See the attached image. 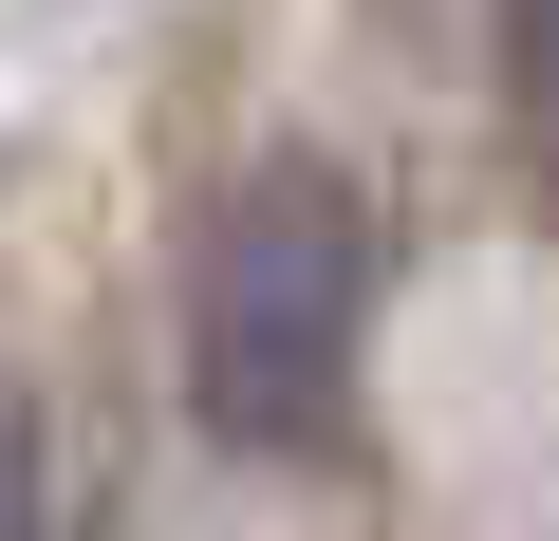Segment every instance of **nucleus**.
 <instances>
[{"label": "nucleus", "instance_id": "1", "mask_svg": "<svg viewBox=\"0 0 559 541\" xmlns=\"http://www.w3.org/2000/svg\"><path fill=\"white\" fill-rule=\"evenodd\" d=\"M373 337V205L318 150H261L187 224V411L224 448H318Z\"/></svg>", "mask_w": 559, "mask_h": 541}, {"label": "nucleus", "instance_id": "2", "mask_svg": "<svg viewBox=\"0 0 559 541\" xmlns=\"http://www.w3.org/2000/svg\"><path fill=\"white\" fill-rule=\"evenodd\" d=\"M0 541H94V522H75V485H57L38 392H0Z\"/></svg>", "mask_w": 559, "mask_h": 541}, {"label": "nucleus", "instance_id": "3", "mask_svg": "<svg viewBox=\"0 0 559 541\" xmlns=\"http://www.w3.org/2000/svg\"><path fill=\"white\" fill-rule=\"evenodd\" d=\"M485 38H503V75H522V113H559V0H485Z\"/></svg>", "mask_w": 559, "mask_h": 541}]
</instances>
